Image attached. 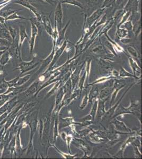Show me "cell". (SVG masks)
<instances>
[{
    "instance_id": "obj_6",
    "label": "cell",
    "mask_w": 142,
    "mask_h": 159,
    "mask_svg": "<svg viewBox=\"0 0 142 159\" xmlns=\"http://www.w3.org/2000/svg\"><path fill=\"white\" fill-rule=\"evenodd\" d=\"M141 29H142L141 19H140V18L139 20L137 21L136 23L132 25V33H134L135 37H137L138 35H140V33H141Z\"/></svg>"
},
{
    "instance_id": "obj_14",
    "label": "cell",
    "mask_w": 142,
    "mask_h": 159,
    "mask_svg": "<svg viewBox=\"0 0 142 159\" xmlns=\"http://www.w3.org/2000/svg\"><path fill=\"white\" fill-rule=\"evenodd\" d=\"M92 51L95 54H101V53H104L105 52V49L103 48L102 46L99 45V46H98L96 47H94V48L92 49Z\"/></svg>"
},
{
    "instance_id": "obj_10",
    "label": "cell",
    "mask_w": 142,
    "mask_h": 159,
    "mask_svg": "<svg viewBox=\"0 0 142 159\" xmlns=\"http://www.w3.org/2000/svg\"><path fill=\"white\" fill-rule=\"evenodd\" d=\"M132 16L130 17L127 21L125 22L124 23H123L122 25H121V28H123L126 29L127 31H129V34L130 33H132V20L131 19Z\"/></svg>"
},
{
    "instance_id": "obj_11",
    "label": "cell",
    "mask_w": 142,
    "mask_h": 159,
    "mask_svg": "<svg viewBox=\"0 0 142 159\" xmlns=\"http://www.w3.org/2000/svg\"><path fill=\"white\" fill-rule=\"evenodd\" d=\"M126 12V11L123 9H121V10H118L115 12L114 15L112 17L113 19L116 22L117 20H118L120 17H122V16L124 15V14Z\"/></svg>"
},
{
    "instance_id": "obj_13",
    "label": "cell",
    "mask_w": 142,
    "mask_h": 159,
    "mask_svg": "<svg viewBox=\"0 0 142 159\" xmlns=\"http://www.w3.org/2000/svg\"><path fill=\"white\" fill-rule=\"evenodd\" d=\"M127 51L132 57H138V52L136 51V49L134 47L132 46H129L127 47Z\"/></svg>"
},
{
    "instance_id": "obj_4",
    "label": "cell",
    "mask_w": 142,
    "mask_h": 159,
    "mask_svg": "<svg viewBox=\"0 0 142 159\" xmlns=\"http://www.w3.org/2000/svg\"><path fill=\"white\" fill-rule=\"evenodd\" d=\"M71 23V20H68L67 23H66V25L63 28L59 30V34H58V37L56 41V44H58V45L59 44L60 42H62L63 40H64L65 36V33H66V30L68 28V25H70Z\"/></svg>"
},
{
    "instance_id": "obj_12",
    "label": "cell",
    "mask_w": 142,
    "mask_h": 159,
    "mask_svg": "<svg viewBox=\"0 0 142 159\" xmlns=\"http://www.w3.org/2000/svg\"><path fill=\"white\" fill-rule=\"evenodd\" d=\"M116 2V0H104L101 8H105L106 9L107 8H111Z\"/></svg>"
},
{
    "instance_id": "obj_16",
    "label": "cell",
    "mask_w": 142,
    "mask_h": 159,
    "mask_svg": "<svg viewBox=\"0 0 142 159\" xmlns=\"http://www.w3.org/2000/svg\"><path fill=\"white\" fill-rule=\"evenodd\" d=\"M120 41H121V43H123V44H129V43H130V41H131V39H130V38H121V39H120Z\"/></svg>"
},
{
    "instance_id": "obj_15",
    "label": "cell",
    "mask_w": 142,
    "mask_h": 159,
    "mask_svg": "<svg viewBox=\"0 0 142 159\" xmlns=\"http://www.w3.org/2000/svg\"><path fill=\"white\" fill-rule=\"evenodd\" d=\"M101 1L102 0H88V4L90 6H97L98 4H99L100 2H101Z\"/></svg>"
},
{
    "instance_id": "obj_17",
    "label": "cell",
    "mask_w": 142,
    "mask_h": 159,
    "mask_svg": "<svg viewBox=\"0 0 142 159\" xmlns=\"http://www.w3.org/2000/svg\"><path fill=\"white\" fill-rule=\"evenodd\" d=\"M43 2H46L51 6H54V4L57 3V2L55 0H43Z\"/></svg>"
},
{
    "instance_id": "obj_2",
    "label": "cell",
    "mask_w": 142,
    "mask_h": 159,
    "mask_svg": "<svg viewBox=\"0 0 142 159\" xmlns=\"http://www.w3.org/2000/svg\"><path fill=\"white\" fill-rule=\"evenodd\" d=\"M63 19V12L62 4L60 1L58 0L54 12V23L56 24L58 30L62 28Z\"/></svg>"
},
{
    "instance_id": "obj_5",
    "label": "cell",
    "mask_w": 142,
    "mask_h": 159,
    "mask_svg": "<svg viewBox=\"0 0 142 159\" xmlns=\"http://www.w3.org/2000/svg\"><path fill=\"white\" fill-rule=\"evenodd\" d=\"M67 39H65L63 43V44L60 48L58 49L55 52L54 56V58H53V64H54V63L59 59L60 55L62 54L63 52L64 51L65 49L66 46H67Z\"/></svg>"
},
{
    "instance_id": "obj_7",
    "label": "cell",
    "mask_w": 142,
    "mask_h": 159,
    "mask_svg": "<svg viewBox=\"0 0 142 159\" xmlns=\"http://www.w3.org/2000/svg\"><path fill=\"white\" fill-rule=\"evenodd\" d=\"M59 1H60L62 4H70V5L75 6H78L81 9H84L83 4L78 0H59Z\"/></svg>"
},
{
    "instance_id": "obj_1",
    "label": "cell",
    "mask_w": 142,
    "mask_h": 159,
    "mask_svg": "<svg viewBox=\"0 0 142 159\" xmlns=\"http://www.w3.org/2000/svg\"><path fill=\"white\" fill-rule=\"evenodd\" d=\"M106 10V9L105 8L101 7L100 9L95 10L94 13H92L91 16L88 17H85L84 24L86 27H90L95 22L99 19L101 16H102Z\"/></svg>"
},
{
    "instance_id": "obj_8",
    "label": "cell",
    "mask_w": 142,
    "mask_h": 159,
    "mask_svg": "<svg viewBox=\"0 0 142 159\" xmlns=\"http://www.w3.org/2000/svg\"><path fill=\"white\" fill-rule=\"evenodd\" d=\"M117 30L116 33V36L118 37L119 39L126 38L129 36V31L126 29L123 28H116Z\"/></svg>"
},
{
    "instance_id": "obj_3",
    "label": "cell",
    "mask_w": 142,
    "mask_h": 159,
    "mask_svg": "<svg viewBox=\"0 0 142 159\" xmlns=\"http://www.w3.org/2000/svg\"><path fill=\"white\" fill-rule=\"evenodd\" d=\"M41 22H42L43 25H44L45 30L47 32V33L51 37H52V36L53 35L54 29H53L52 26V24H51L49 17L41 15Z\"/></svg>"
},
{
    "instance_id": "obj_9",
    "label": "cell",
    "mask_w": 142,
    "mask_h": 159,
    "mask_svg": "<svg viewBox=\"0 0 142 159\" xmlns=\"http://www.w3.org/2000/svg\"><path fill=\"white\" fill-rule=\"evenodd\" d=\"M132 16V11H126V12L124 14V15L122 16L120 22L116 25V28H121V25H122L123 23H124L126 21H127L129 18Z\"/></svg>"
}]
</instances>
